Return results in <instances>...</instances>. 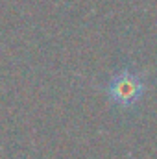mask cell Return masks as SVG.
<instances>
[{"mask_svg": "<svg viewBox=\"0 0 157 159\" xmlns=\"http://www.w3.org/2000/svg\"><path fill=\"white\" fill-rule=\"evenodd\" d=\"M141 93H142L141 80L137 76H131V74H118L109 83V94L120 106L133 104L141 96Z\"/></svg>", "mask_w": 157, "mask_h": 159, "instance_id": "cell-1", "label": "cell"}]
</instances>
